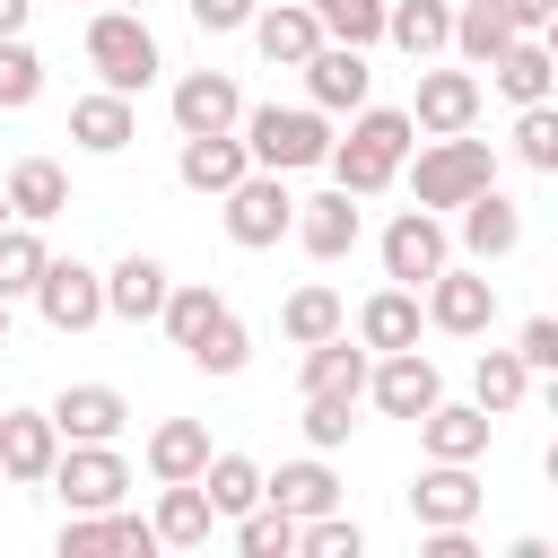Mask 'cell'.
<instances>
[{
  "instance_id": "obj_1",
  "label": "cell",
  "mask_w": 558,
  "mask_h": 558,
  "mask_svg": "<svg viewBox=\"0 0 558 558\" xmlns=\"http://www.w3.org/2000/svg\"><path fill=\"white\" fill-rule=\"evenodd\" d=\"M410 148H418V122L401 113V105H357L349 113V140H331V183L340 192H357V201H375L401 166H410Z\"/></svg>"
},
{
  "instance_id": "obj_2",
  "label": "cell",
  "mask_w": 558,
  "mask_h": 558,
  "mask_svg": "<svg viewBox=\"0 0 558 558\" xmlns=\"http://www.w3.org/2000/svg\"><path fill=\"white\" fill-rule=\"evenodd\" d=\"M235 131H244V157L270 166V174H305V166L331 157V122L314 105H244Z\"/></svg>"
},
{
  "instance_id": "obj_3",
  "label": "cell",
  "mask_w": 558,
  "mask_h": 558,
  "mask_svg": "<svg viewBox=\"0 0 558 558\" xmlns=\"http://www.w3.org/2000/svg\"><path fill=\"white\" fill-rule=\"evenodd\" d=\"M87 70H96V87L140 96V87L166 70V52H157V35H148L140 9H96V17H87Z\"/></svg>"
},
{
  "instance_id": "obj_4",
  "label": "cell",
  "mask_w": 558,
  "mask_h": 558,
  "mask_svg": "<svg viewBox=\"0 0 558 558\" xmlns=\"http://www.w3.org/2000/svg\"><path fill=\"white\" fill-rule=\"evenodd\" d=\"M497 183V148L488 140H471V131H453V140H427L418 148V166H410V201L418 209H462L471 192H488Z\"/></svg>"
},
{
  "instance_id": "obj_5",
  "label": "cell",
  "mask_w": 558,
  "mask_h": 558,
  "mask_svg": "<svg viewBox=\"0 0 558 558\" xmlns=\"http://www.w3.org/2000/svg\"><path fill=\"white\" fill-rule=\"evenodd\" d=\"M227 209V244H244V253H270L288 227H296V192H288V174H270V166H253V174H235L227 192H218Z\"/></svg>"
},
{
  "instance_id": "obj_6",
  "label": "cell",
  "mask_w": 558,
  "mask_h": 558,
  "mask_svg": "<svg viewBox=\"0 0 558 558\" xmlns=\"http://www.w3.org/2000/svg\"><path fill=\"white\" fill-rule=\"evenodd\" d=\"M418 314L436 323V331H453V340H480L488 323H497V279H488V262L480 270H436L427 288H418Z\"/></svg>"
},
{
  "instance_id": "obj_7",
  "label": "cell",
  "mask_w": 558,
  "mask_h": 558,
  "mask_svg": "<svg viewBox=\"0 0 558 558\" xmlns=\"http://www.w3.org/2000/svg\"><path fill=\"white\" fill-rule=\"evenodd\" d=\"M52 488H61L70 514H105V506L131 497V462H122L113 445H61V453H52Z\"/></svg>"
},
{
  "instance_id": "obj_8",
  "label": "cell",
  "mask_w": 558,
  "mask_h": 558,
  "mask_svg": "<svg viewBox=\"0 0 558 558\" xmlns=\"http://www.w3.org/2000/svg\"><path fill=\"white\" fill-rule=\"evenodd\" d=\"M445 262H453V235H445V218L410 201V209L384 227V279H392V288H427Z\"/></svg>"
},
{
  "instance_id": "obj_9",
  "label": "cell",
  "mask_w": 558,
  "mask_h": 558,
  "mask_svg": "<svg viewBox=\"0 0 558 558\" xmlns=\"http://www.w3.org/2000/svg\"><path fill=\"white\" fill-rule=\"evenodd\" d=\"M35 314L52 323V331H96L105 323V270H87V262H52L44 253V270H35Z\"/></svg>"
},
{
  "instance_id": "obj_10",
  "label": "cell",
  "mask_w": 558,
  "mask_h": 558,
  "mask_svg": "<svg viewBox=\"0 0 558 558\" xmlns=\"http://www.w3.org/2000/svg\"><path fill=\"white\" fill-rule=\"evenodd\" d=\"M296 70H305V105H314V113H357V105L375 96V70H366L357 44H331V35H323Z\"/></svg>"
},
{
  "instance_id": "obj_11",
  "label": "cell",
  "mask_w": 558,
  "mask_h": 558,
  "mask_svg": "<svg viewBox=\"0 0 558 558\" xmlns=\"http://www.w3.org/2000/svg\"><path fill=\"white\" fill-rule=\"evenodd\" d=\"M436 392H445V375H436L427 349H384V357L366 366V401H375L384 418H418Z\"/></svg>"
},
{
  "instance_id": "obj_12",
  "label": "cell",
  "mask_w": 558,
  "mask_h": 558,
  "mask_svg": "<svg viewBox=\"0 0 558 558\" xmlns=\"http://www.w3.org/2000/svg\"><path fill=\"white\" fill-rule=\"evenodd\" d=\"M410 427H418L427 462H480V453L497 445V418H488L480 401H445V392H436V401H427Z\"/></svg>"
},
{
  "instance_id": "obj_13",
  "label": "cell",
  "mask_w": 558,
  "mask_h": 558,
  "mask_svg": "<svg viewBox=\"0 0 558 558\" xmlns=\"http://www.w3.org/2000/svg\"><path fill=\"white\" fill-rule=\"evenodd\" d=\"M480 506H488V488L471 480V462H427V471L410 480V523H418V532L480 523Z\"/></svg>"
},
{
  "instance_id": "obj_14",
  "label": "cell",
  "mask_w": 558,
  "mask_h": 558,
  "mask_svg": "<svg viewBox=\"0 0 558 558\" xmlns=\"http://www.w3.org/2000/svg\"><path fill=\"white\" fill-rule=\"evenodd\" d=\"M410 122L427 140H453L480 122V70H418V96H410Z\"/></svg>"
},
{
  "instance_id": "obj_15",
  "label": "cell",
  "mask_w": 558,
  "mask_h": 558,
  "mask_svg": "<svg viewBox=\"0 0 558 558\" xmlns=\"http://www.w3.org/2000/svg\"><path fill=\"white\" fill-rule=\"evenodd\" d=\"M52 453H61L52 410H0V480L44 488V480H52Z\"/></svg>"
},
{
  "instance_id": "obj_16",
  "label": "cell",
  "mask_w": 558,
  "mask_h": 558,
  "mask_svg": "<svg viewBox=\"0 0 558 558\" xmlns=\"http://www.w3.org/2000/svg\"><path fill=\"white\" fill-rule=\"evenodd\" d=\"M314 262H340V253H357V235H366V218H357V192H314V201H296V227H288Z\"/></svg>"
},
{
  "instance_id": "obj_17",
  "label": "cell",
  "mask_w": 558,
  "mask_h": 558,
  "mask_svg": "<svg viewBox=\"0 0 558 558\" xmlns=\"http://www.w3.org/2000/svg\"><path fill=\"white\" fill-rule=\"evenodd\" d=\"M52 427H61V445H113V436L131 427V401H122L113 384H61Z\"/></svg>"
},
{
  "instance_id": "obj_18",
  "label": "cell",
  "mask_w": 558,
  "mask_h": 558,
  "mask_svg": "<svg viewBox=\"0 0 558 558\" xmlns=\"http://www.w3.org/2000/svg\"><path fill=\"white\" fill-rule=\"evenodd\" d=\"M235 113H244V87L227 70H183L174 78V131L183 140L192 131H235Z\"/></svg>"
},
{
  "instance_id": "obj_19",
  "label": "cell",
  "mask_w": 558,
  "mask_h": 558,
  "mask_svg": "<svg viewBox=\"0 0 558 558\" xmlns=\"http://www.w3.org/2000/svg\"><path fill=\"white\" fill-rule=\"evenodd\" d=\"M174 174H183V192L218 201L235 174H253V157H244V131H192V140H183V157H174Z\"/></svg>"
},
{
  "instance_id": "obj_20",
  "label": "cell",
  "mask_w": 558,
  "mask_h": 558,
  "mask_svg": "<svg viewBox=\"0 0 558 558\" xmlns=\"http://www.w3.org/2000/svg\"><path fill=\"white\" fill-rule=\"evenodd\" d=\"M453 235H462V253H471V262H506V253L523 244V209H514V201L488 183V192H471V201H462Z\"/></svg>"
},
{
  "instance_id": "obj_21",
  "label": "cell",
  "mask_w": 558,
  "mask_h": 558,
  "mask_svg": "<svg viewBox=\"0 0 558 558\" xmlns=\"http://www.w3.org/2000/svg\"><path fill=\"white\" fill-rule=\"evenodd\" d=\"M314 44H323V26H314L305 0H262V9H253V52H262L270 70H296Z\"/></svg>"
},
{
  "instance_id": "obj_22",
  "label": "cell",
  "mask_w": 558,
  "mask_h": 558,
  "mask_svg": "<svg viewBox=\"0 0 558 558\" xmlns=\"http://www.w3.org/2000/svg\"><path fill=\"white\" fill-rule=\"evenodd\" d=\"M70 140H78L87 157H122V148L140 140V105H131V96H113V87H96V96H78V105H70Z\"/></svg>"
},
{
  "instance_id": "obj_23",
  "label": "cell",
  "mask_w": 558,
  "mask_h": 558,
  "mask_svg": "<svg viewBox=\"0 0 558 558\" xmlns=\"http://www.w3.org/2000/svg\"><path fill=\"white\" fill-rule=\"evenodd\" d=\"M166 262L157 253H122L113 270H105V314L113 323H157V305H166Z\"/></svg>"
},
{
  "instance_id": "obj_24",
  "label": "cell",
  "mask_w": 558,
  "mask_h": 558,
  "mask_svg": "<svg viewBox=\"0 0 558 558\" xmlns=\"http://www.w3.org/2000/svg\"><path fill=\"white\" fill-rule=\"evenodd\" d=\"M157 549H201L218 532V506L201 497V480H157V514H148Z\"/></svg>"
},
{
  "instance_id": "obj_25",
  "label": "cell",
  "mask_w": 558,
  "mask_h": 558,
  "mask_svg": "<svg viewBox=\"0 0 558 558\" xmlns=\"http://www.w3.org/2000/svg\"><path fill=\"white\" fill-rule=\"evenodd\" d=\"M262 497L279 506V514H331L340 506V480H331V462L323 453H305V462H279V471H262Z\"/></svg>"
},
{
  "instance_id": "obj_26",
  "label": "cell",
  "mask_w": 558,
  "mask_h": 558,
  "mask_svg": "<svg viewBox=\"0 0 558 558\" xmlns=\"http://www.w3.org/2000/svg\"><path fill=\"white\" fill-rule=\"evenodd\" d=\"M488 78H497V96H514V105H541V96L558 87V61H549V35H506V52L488 61Z\"/></svg>"
},
{
  "instance_id": "obj_27",
  "label": "cell",
  "mask_w": 558,
  "mask_h": 558,
  "mask_svg": "<svg viewBox=\"0 0 558 558\" xmlns=\"http://www.w3.org/2000/svg\"><path fill=\"white\" fill-rule=\"evenodd\" d=\"M0 192H9V218H26V227H44V218L70 209V174H61L52 157H17Z\"/></svg>"
},
{
  "instance_id": "obj_28",
  "label": "cell",
  "mask_w": 558,
  "mask_h": 558,
  "mask_svg": "<svg viewBox=\"0 0 558 558\" xmlns=\"http://www.w3.org/2000/svg\"><path fill=\"white\" fill-rule=\"evenodd\" d=\"M418 288H375L366 305H357V340L384 357V349H418Z\"/></svg>"
},
{
  "instance_id": "obj_29",
  "label": "cell",
  "mask_w": 558,
  "mask_h": 558,
  "mask_svg": "<svg viewBox=\"0 0 558 558\" xmlns=\"http://www.w3.org/2000/svg\"><path fill=\"white\" fill-rule=\"evenodd\" d=\"M453 35V0H384V44H401L410 61H436Z\"/></svg>"
},
{
  "instance_id": "obj_30",
  "label": "cell",
  "mask_w": 558,
  "mask_h": 558,
  "mask_svg": "<svg viewBox=\"0 0 558 558\" xmlns=\"http://www.w3.org/2000/svg\"><path fill=\"white\" fill-rule=\"evenodd\" d=\"M366 366H375V349L349 340V331H331V340L305 349V392H357L366 401Z\"/></svg>"
},
{
  "instance_id": "obj_31",
  "label": "cell",
  "mask_w": 558,
  "mask_h": 558,
  "mask_svg": "<svg viewBox=\"0 0 558 558\" xmlns=\"http://www.w3.org/2000/svg\"><path fill=\"white\" fill-rule=\"evenodd\" d=\"M201 462H209L201 418H157L148 427V480H201Z\"/></svg>"
},
{
  "instance_id": "obj_32",
  "label": "cell",
  "mask_w": 558,
  "mask_h": 558,
  "mask_svg": "<svg viewBox=\"0 0 558 558\" xmlns=\"http://www.w3.org/2000/svg\"><path fill=\"white\" fill-rule=\"evenodd\" d=\"M279 331L296 340V349H314V340H331V331H349V305H340V288H323V279H305L288 305H279Z\"/></svg>"
},
{
  "instance_id": "obj_33",
  "label": "cell",
  "mask_w": 558,
  "mask_h": 558,
  "mask_svg": "<svg viewBox=\"0 0 558 558\" xmlns=\"http://www.w3.org/2000/svg\"><path fill=\"white\" fill-rule=\"evenodd\" d=\"M506 35H514V17H506L497 0H462V9H453V35H445V44L462 52V70H488V61L506 52Z\"/></svg>"
},
{
  "instance_id": "obj_34",
  "label": "cell",
  "mask_w": 558,
  "mask_h": 558,
  "mask_svg": "<svg viewBox=\"0 0 558 558\" xmlns=\"http://www.w3.org/2000/svg\"><path fill=\"white\" fill-rule=\"evenodd\" d=\"M523 392H532V366H523L514 349H480V366H471V401H480L488 418H506V410H523Z\"/></svg>"
},
{
  "instance_id": "obj_35",
  "label": "cell",
  "mask_w": 558,
  "mask_h": 558,
  "mask_svg": "<svg viewBox=\"0 0 558 558\" xmlns=\"http://www.w3.org/2000/svg\"><path fill=\"white\" fill-rule=\"evenodd\" d=\"M201 497L218 506V523L244 514V506H262V462H253V453H209V462H201Z\"/></svg>"
},
{
  "instance_id": "obj_36",
  "label": "cell",
  "mask_w": 558,
  "mask_h": 558,
  "mask_svg": "<svg viewBox=\"0 0 558 558\" xmlns=\"http://www.w3.org/2000/svg\"><path fill=\"white\" fill-rule=\"evenodd\" d=\"M209 314H227V296L209 288V279H183V288H166V305H157V323H166V340L183 349V340H201L209 331Z\"/></svg>"
},
{
  "instance_id": "obj_37",
  "label": "cell",
  "mask_w": 558,
  "mask_h": 558,
  "mask_svg": "<svg viewBox=\"0 0 558 558\" xmlns=\"http://www.w3.org/2000/svg\"><path fill=\"white\" fill-rule=\"evenodd\" d=\"M183 357H192L201 375H244V357H253V331H244L235 314H209V331H201V340H183Z\"/></svg>"
},
{
  "instance_id": "obj_38",
  "label": "cell",
  "mask_w": 558,
  "mask_h": 558,
  "mask_svg": "<svg viewBox=\"0 0 558 558\" xmlns=\"http://www.w3.org/2000/svg\"><path fill=\"white\" fill-rule=\"evenodd\" d=\"M235 549H244V558H296V514H279L270 497L244 506V514H235Z\"/></svg>"
},
{
  "instance_id": "obj_39",
  "label": "cell",
  "mask_w": 558,
  "mask_h": 558,
  "mask_svg": "<svg viewBox=\"0 0 558 558\" xmlns=\"http://www.w3.org/2000/svg\"><path fill=\"white\" fill-rule=\"evenodd\" d=\"M314 9V26L331 35V44H384V0H305Z\"/></svg>"
},
{
  "instance_id": "obj_40",
  "label": "cell",
  "mask_w": 558,
  "mask_h": 558,
  "mask_svg": "<svg viewBox=\"0 0 558 558\" xmlns=\"http://www.w3.org/2000/svg\"><path fill=\"white\" fill-rule=\"evenodd\" d=\"M514 157L532 166V174H558V105L541 96V105H514Z\"/></svg>"
},
{
  "instance_id": "obj_41",
  "label": "cell",
  "mask_w": 558,
  "mask_h": 558,
  "mask_svg": "<svg viewBox=\"0 0 558 558\" xmlns=\"http://www.w3.org/2000/svg\"><path fill=\"white\" fill-rule=\"evenodd\" d=\"M35 270H44V235H35L26 218H9V227H0V296L17 305V296L35 288Z\"/></svg>"
},
{
  "instance_id": "obj_42",
  "label": "cell",
  "mask_w": 558,
  "mask_h": 558,
  "mask_svg": "<svg viewBox=\"0 0 558 558\" xmlns=\"http://www.w3.org/2000/svg\"><path fill=\"white\" fill-rule=\"evenodd\" d=\"M44 96V61H35V44L26 35H0V113H26Z\"/></svg>"
},
{
  "instance_id": "obj_43",
  "label": "cell",
  "mask_w": 558,
  "mask_h": 558,
  "mask_svg": "<svg viewBox=\"0 0 558 558\" xmlns=\"http://www.w3.org/2000/svg\"><path fill=\"white\" fill-rule=\"evenodd\" d=\"M349 427H357V392H305V445L314 453L349 445Z\"/></svg>"
},
{
  "instance_id": "obj_44",
  "label": "cell",
  "mask_w": 558,
  "mask_h": 558,
  "mask_svg": "<svg viewBox=\"0 0 558 558\" xmlns=\"http://www.w3.org/2000/svg\"><path fill=\"white\" fill-rule=\"evenodd\" d=\"M296 549H305V558H366V532L331 506V514H305V523H296Z\"/></svg>"
},
{
  "instance_id": "obj_45",
  "label": "cell",
  "mask_w": 558,
  "mask_h": 558,
  "mask_svg": "<svg viewBox=\"0 0 558 558\" xmlns=\"http://www.w3.org/2000/svg\"><path fill=\"white\" fill-rule=\"evenodd\" d=\"M514 357H523L532 375H558V323H549V314H532V323L514 331Z\"/></svg>"
},
{
  "instance_id": "obj_46",
  "label": "cell",
  "mask_w": 558,
  "mask_h": 558,
  "mask_svg": "<svg viewBox=\"0 0 558 558\" xmlns=\"http://www.w3.org/2000/svg\"><path fill=\"white\" fill-rule=\"evenodd\" d=\"M105 514H113V506H105ZM105 514H70V523H61V558H105V549H113V523H105Z\"/></svg>"
},
{
  "instance_id": "obj_47",
  "label": "cell",
  "mask_w": 558,
  "mask_h": 558,
  "mask_svg": "<svg viewBox=\"0 0 558 558\" xmlns=\"http://www.w3.org/2000/svg\"><path fill=\"white\" fill-rule=\"evenodd\" d=\"M183 9H192V26H201V35H235V26H253V9H262V0H183Z\"/></svg>"
},
{
  "instance_id": "obj_48",
  "label": "cell",
  "mask_w": 558,
  "mask_h": 558,
  "mask_svg": "<svg viewBox=\"0 0 558 558\" xmlns=\"http://www.w3.org/2000/svg\"><path fill=\"white\" fill-rule=\"evenodd\" d=\"M105 523H113V549H122V558H148V549H157V532H148L140 514H122V506H113Z\"/></svg>"
},
{
  "instance_id": "obj_49",
  "label": "cell",
  "mask_w": 558,
  "mask_h": 558,
  "mask_svg": "<svg viewBox=\"0 0 558 558\" xmlns=\"http://www.w3.org/2000/svg\"><path fill=\"white\" fill-rule=\"evenodd\" d=\"M506 17H514V35H549L558 26V0H497Z\"/></svg>"
},
{
  "instance_id": "obj_50",
  "label": "cell",
  "mask_w": 558,
  "mask_h": 558,
  "mask_svg": "<svg viewBox=\"0 0 558 558\" xmlns=\"http://www.w3.org/2000/svg\"><path fill=\"white\" fill-rule=\"evenodd\" d=\"M26 17H35V0H0V35H26Z\"/></svg>"
},
{
  "instance_id": "obj_51",
  "label": "cell",
  "mask_w": 558,
  "mask_h": 558,
  "mask_svg": "<svg viewBox=\"0 0 558 558\" xmlns=\"http://www.w3.org/2000/svg\"><path fill=\"white\" fill-rule=\"evenodd\" d=\"M0 340H9V296H0Z\"/></svg>"
},
{
  "instance_id": "obj_52",
  "label": "cell",
  "mask_w": 558,
  "mask_h": 558,
  "mask_svg": "<svg viewBox=\"0 0 558 558\" xmlns=\"http://www.w3.org/2000/svg\"><path fill=\"white\" fill-rule=\"evenodd\" d=\"M105 9H148V0H105Z\"/></svg>"
},
{
  "instance_id": "obj_53",
  "label": "cell",
  "mask_w": 558,
  "mask_h": 558,
  "mask_svg": "<svg viewBox=\"0 0 558 558\" xmlns=\"http://www.w3.org/2000/svg\"><path fill=\"white\" fill-rule=\"evenodd\" d=\"M0 227H9V192H0Z\"/></svg>"
}]
</instances>
